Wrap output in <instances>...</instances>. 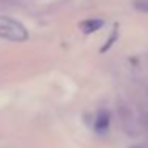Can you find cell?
Returning a JSON list of instances; mask_svg holds the SVG:
<instances>
[{
	"label": "cell",
	"instance_id": "1",
	"mask_svg": "<svg viewBox=\"0 0 148 148\" xmlns=\"http://www.w3.org/2000/svg\"><path fill=\"white\" fill-rule=\"evenodd\" d=\"M29 34L27 29L10 16H0V38L10 42H26Z\"/></svg>",
	"mask_w": 148,
	"mask_h": 148
},
{
	"label": "cell",
	"instance_id": "2",
	"mask_svg": "<svg viewBox=\"0 0 148 148\" xmlns=\"http://www.w3.org/2000/svg\"><path fill=\"white\" fill-rule=\"evenodd\" d=\"M118 115H119V121H121V124H123L124 132H127V134H131V135H135L134 131H137V121H135L134 113L129 108L127 103H119L118 105Z\"/></svg>",
	"mask_w": 148,
	"mask_h": 148
},
{
	"label": "cell",
	"instance_id": "3",
	"mask_svg": "<svg viewBox=\"0 0 148 148\" xmlns=\"http://www.w3.org/2000/svg\"><path fill=\"white\" fill-rule=\"evenodd\" d=\"M108 126H110V115H108V112L100 110V112L97 113L96 121H94V129H96V132H99V134H103V132H107Z\"/></svg>",
	"mask_w": 148,
	"mask_h": 148
},
{
	"label": "cell",
	"instance_id": "4",
	"mask_svg": "<svg viewBox=\"0 0 148 148\" xmlns=\"http://www.w3.org/2000/svg\"><path fill=\"white\" fill-rule=\"evenodd\" d=\"M102 26H103L102 19H88V21H83L80 27L84 34H92V32H96V30H99Z\"/></svg>",
	"mask_w": 148,
	"mask_h": 148
},
{
	"label": "cell",
	"instance_id": "5",
	"mask_svg": "<svg viewBox=\"0 0 148 148\" xmlns=\"http://www.w3.org/2000/svg\"><path fill=\"white\" fill-rule=\"evenodd\" d=\"M115 38H116V34H113V35L110 37V40H108V42L105 43V46H103V48H102V51H107V49L110 48V45H112V43L115 42Z\"/></svg>",
	"mask_w": 148,
	"mask_h": 148
},
{
	"label": "cell",
	"instance_id": "6",
	"mask_svg": "<svg viewBox=\"0 0 148 148\" xmlns=\"http://www.w3.org/2000/svg\"><path fill=\"white\" fill-rule=\"evenodd\" d=\"M135 7H137L140 11H148V3H143V2H137Z\"/></svg>",
	"mask_w": 148,
	"mask_h": 148
}]
</instances>
